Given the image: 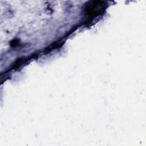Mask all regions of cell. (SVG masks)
Here are the masks:
<instances>
[{
	"mask_svg": "<svg viewBox=\"0 0 146 146\" xmlns=\"http://www.w3.org/2000/svg\"><path fill=\"white\" fill-rule=\"evenodd\" d=\"M103 3L102 1H94L91 2L90 4L87 5L86 7V11L88 14H95L101 11L103 7Z\"/></svg>",
	"mask_w": 146,
	"mask_h": 146,
	"instance_id": "cell-1",
	"label": "cell"
}]
</instances>
